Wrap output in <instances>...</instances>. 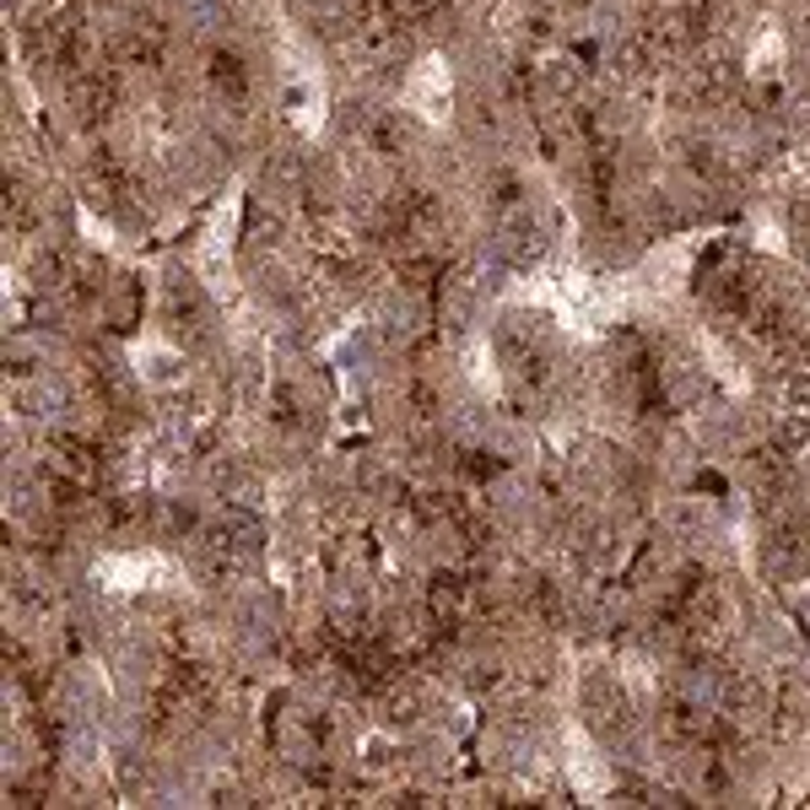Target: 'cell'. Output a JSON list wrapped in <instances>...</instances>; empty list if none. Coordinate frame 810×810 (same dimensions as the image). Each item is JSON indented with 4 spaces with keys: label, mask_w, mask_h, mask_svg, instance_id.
Wrapping results in <instances>:
<instances>
[{
    "label": "cell",
    "mask_w": 810,
    "mask_h": 810,
    "mask_svg": "<svg viewBox=\"0 0 810 810\" xmlns=\"http://www.w3.org/2000/svg\"><path fill=\"white\" fill-rule=\"evenodd\" d=\"M406 98H411V109H417L422 120H433V125H443V120L454 114V81H448L443 55H422V60L411 65V87H406Z\"/></svg>",
    "instance_id": "1"
},
{
    "label": "cell",
    "mask_w": 810,
    "mask_h": 810,
    "mask_svg": "<svg viewBox=\"0 0 810 810\" xmlns=\"http://www.w3.org/2000/svg\"><path fill=\"white\" fill-rule=\"evenodd\" d=\"M567 773H573V784L584 795L606 789V762H600V751L589 746V735H567Z\"/></svg>",
    "instance_id": "2"
},
{
    "label": "cell",
    "mask_w": 810,
    "mask_h": 810,
    "mask_svg": "<svg viewBox=\"0 0 810 810\" xmlns=\"http://www.w3.org/2000/svg\"><path fill=\"white\" fill-rule=\"evenodd\" d=\"M233 233H238V206L228 200V206L211 217L206 238H200V259H206L211 270H222V265H228V254H233Z\"/></svg>",
    "instance_id": "3"
},
{
    "label": "cell",
    "mask_w": 810,
    "mask_h": 810,
    "mask_svg": "<svg viewBox=\"0 0 810 810\" xmlns=\"http://www.w3.org/2000/svg\"><path fill=\"white\" fill-rule=\"evenodd\" d=\"M157 578H163V562L157 557H114V567H109V584L114 589H146Z\"/></svg>",
    "instance_id": "4"
},
{
    "label": "cell",
    "mask_w": 810,
    "mask_h": 810,
    "mask_svg": "<svg viewBox=\"0 0 810 810\" xmlns=\"http://www.w3.org/2000/svg\"><path fill=\"white\" fill-rule=\"evenodd\" d=\"M135 368L152 378V384H174V378L185 374V357L174 346H163V352L157 346H135Z\"/></svg>",
    "instance_id": "5"
},
{
    "label": "cell",
    "mask_w": 810,
    "mask_h": 810,
    "mask_svg": "<svg viewBox=\"0 0 810 810\" xmlns=\"http://www.w3.org/2000/svg\"><path fill=\"white\" fill-rule=\"evenodd\" d=\"M778 65H784V33H778V27H762V33L751 38L746 70L751 76H767V70H778Z\"/></svg>",
    "instance_id": "6"
},
{
    "label": "cell",
    "mask_w": 810,
    "mask_h": 810,
    "mask_svg": "<svg viewBox=\"0 0 810 810\" xmlns=\"http://www.w3.org/2000/svg\"><path fill=\"white\" fill-rule=\"evenodd\" d=\"M465 368L476 374V384H481L487 395H498V374H492V357H487V346H481V341H470V346H465Z\"/></svg>",
    "instance_id": "7"
}]
</instances>
